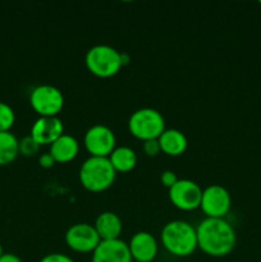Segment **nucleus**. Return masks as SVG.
Returning a JSON list of instances; mask_svg holds the SVG:
<instances>
[{
    "label": "nucleus",
    "instance_id": "obj_8",
    "mask_svg": "<svg viewBox=\"0 0 261 262\" xmlns=\"http://www.w3.org/2000/svg\"><path fill=\"white\" fill-rule=\"evenodd\" d=\"M83 143L87 152L91 156L109 158L115 148L117 138L109 127L104 124H95L84 133Z\"/></svg>",
    "mask_w": 261,
    "mask_h": 262
},
{
    "label": "nucleus",
    "instance_id": "obj_22",
    "mask_svg": "<svg viewBox=\"0 0 261 262\" xmlns=\"http://www.w3.org/2000/svg\"><path fill=\"white\" fill-rule=\"evenodd\" d=\"M160 181L166 188H170L178 182V178H177V174L173 170H164L160 176Z\"/></svg>",
    "mask_w": 261,
    "mask_h": 262
},
{
    "label": "nucleus",
    "instance_id": "obj_24",
    "mask_svg": "<svg viewBox=\"0 0 261 262\" xmlns=\"http://www.w3.org/2000/svg\"><path fill=\"white\" fill-rule=\"evenodd\" d=\"M55 163L56 161L54 160V158L51 156L50 152L42 154V155H40V158H38V164H40V166H42V168L45 169L53 168Z\"/></svg>",
    "mask_w": 261,
    "mask_h": 262
},
{
    "label": "nucleus",
    "instance_id": "obj_25",
    "mask_svg": "<svg viewBox=\"0 0 261 262\" xmlns=\"http://www.w3.org/2000/svg\"><path fill=\"white\" fill-rule=\"evenodd\" d=\"M0 262H23L14 253H4V255L0 257Z\"/></svg>",
    "mask_w": 261,
    "mask_h": 262
},
{
    "label": "nucleus",
    "instance_id": "obj_23",
    "mask_svg": "<svg viewBox=\"0 0 261 262\" xmlns=\"http://www.w3.org/2000/svg\"><path fill=\"white\" fill-rule=\"evenodd\" d=\"M40 262H74L69 256L64 255V253H49V255L44 256Z\"/></svg>",
    "mask_w": 261,
    "mask_h": 262
},
{
    "label": "nucleus",
    "instance_id": "obj_13",
    "mask_svg": "<svg viewBox=\"0 0 261 262\" xmlns=\"http://www.w3.org/2000/svg\"><path fill=\"white\" fill-rule=\"evenodd\" d=\"M128 247L133 262H151L158 255V241L148 232L136 233Z\"/></svg>",
    "mask_w": 261,
    "mask_h": 262
},
{
    "label": "nucleus",
    "instance_id": "obj_16",
    "mask_svg": "<svg viewBox=\"0 0 261 262\" xmlns=\"http://www.w3.org/2000/svg\"><path fill=\"white\" fill-rule=\"evenodd\" d=\"M161 152L168 156H179L187 150L188 140L186 135L178 129H165L158 138Z\"/></svg>",
    "mask_w": 261,
    "mask_h": 262
},
{
    "label": "nucleus",
    "instance_id": "obj_17",
    "mask_svg": "<svg viewBox=\"0 0 261 262\" xmlns=\"http://www.w3.org/2000/svg\"><path fill=\"white\" fill-rule=\"evenodd\" d=\"M109 160L115 171L128 173L135 169L137 164V155L135 150L128 146H120V147H115L114 151L110 154Z\"/></svg>",
    "mask_w": 261,
    "mask_h": 262
},
{
    "label": "nucleus",
    "instance_id": "obj_6",
    "mask_svg": "<svg viewBox=\"0 0 261 262\" xmlns=\"http://www.w3.org/2000/svg\"><path fill=\"white\" fill-rule=\"evenodd\" d=\"M30 104L38 117H58L64 106V96L58 87L40 84L31 91Z\"/></svg>",
    "mask_w": 261,
    "mask_h": 262
},
{
    "label": "nucleus",
    "instance_id": "obj_10",
    "mask_svg": "<svg viewBox=\"0 0 261 262\" xmlns=\"http://www.w3.org/2000/svg\"><path fill=\"white\" fill-rule=\"evenodd\" d=\"M66 243L72 251L78 253L94 252L101 242L94 225L87 223H77L66 232Z\"/></svg>",
    "mask_w": 261,
    "mask_h": 262
},
{
    "label": "nucleus",
    "instance_id": "obj_4",
    "mask_svg": "<svg viewBox=\"0 0 261 262\" xmlns=\"http://www.w3.org/2000/svg\"><path fill=\"white\" fill-rule=\"evenodd\" d=\"M84 64L90 73L100 78H110L122 68L120 53L109 45H95L89 49L84 56Z\"/></svg>",
    "mask_w": 261,
    "mask_h": 262
},
{
    "label": "nucleus",
    "instance_id": "obj_12",
    "mask_svg": "<svg viewBox=\"0 0 261 262\" xmlns=\"http://www.w3.org/2000/svg\"><path fill=\"white\" fill-rule=\"evenodd\" d=\"M92 262H133L128 243L124 241H101L92 252Z\"/></svg>",
    "mask_w": 261,
    "mask_h": 262
},
{
    "label": "nucleus",
    "instance_id": "obj_15",
    "mask_svg": "<svg viewBox=\"0 0 261 262\" xmlns=\"http://www.w3.org/2000/svg\"><path fill=\"white\" fill-rule=\"evenodd\" d=\"M78 141L71 135H63L55 142L51 143L49 152L51 154L56 163L66 164L74 160L76 156L78 155Z\"/></svg>",
    "mask_w": 261,
    "mask_h": 262
},
{
    "label": "nucleus",
    "instance_id": "obj_11",
    "mask_svg": "<svg viewBox=\"0 0 261 262\" xmlns=\"http://www.w3.org/2000/svg\"><path fill=\"white\" fill-rule=\"evenodd\" d=\"M64 135L63 122L58 117H38L31 128V137L40 146L51 145Z\"/></svg>",
    "mask_w": 261,
    "mask_h": 262
},
{
    "label": "nucleus",
    "instance_id": "obj_5",
    "mask_svg": "<svg viewBox=\"0 0 261 262\" xmlns=\"http://www.w3.org/2000/svg\"><path fill=\"white\" fill-rule=\"evenodd\" d=\"M128 129L133 137L141 141L158 140L166 129L165 120L160 112L153 107H142L132 113L128 120Z\"/></svg>",
    "mask_w": 261,
    "mask_h": 262
},
{
    "label": "nucleus",
    "instance_id": "obj_1",
    "mask_svg": "<svg viewBox=\"0 0 261 262\" xmlns=\"http://www.w3.org/2000/svg\"><path fill=\"white\" fill-rule=\"evenodd\" d=\"M197 247L212 257H223L234 250L235 230L225 219L206 217L196 228Z\"/></svg>",
    "mask_w": 261,
    "mask_h": 262
},
{
    "label": "nucleus",
    "instance_id": "obj_3",
    "mask_svg": "<svg viewBox=\"0 0 261 262\" xmlns=\"http://www.w3.org/2000/svg\"><path fill=\"white\" fill-rule=\"evenodd\" d=\"M117 171L110 164L109 158H96L90 156L82 163L79 168L78 178L83 188L87 191L97 192L106 191L114 183Z\"/></svg>",
    "mask_w": 261,
    "mask_h": 262
},
{
    "label": "nucleus",
    "instance_id": "obj_14",
    "mask_svg": "<svg viewBox=\"0 0 261 262\" xmlns=\"http://www.w3.org/2000/svg\"><path fill=\"white\" fill-rule=\"evenodd\" d=\"M94 227L101 241L119 239L123 230L122 220L113 211L101 212L95 220Z\"/></svg>",
    "mask_w": 261,
    "mask_h": 262
},
{
    "label": "nucleus",
    "instance_id": "obj_9",
    "mask_svg": "<svg viewBox=\"0 0 261 262\" xmlns=\"http://www.w3.org/2000/svg\"><path fill=\"white\" fill-rule=\"evenodd\" d=\"M201 187L191 179H178V182L169 188V200L182 211L199 209L201 205Z\"/></svg>",
    "mask_w": 261,
    "mask_h": 262
},
{
    "label": "nucleus",
    "instance_id": "obj_7",
    "mask_svg": "<svg viewBox=\"0 0 261 262\" xmlns=\"http://www.w3.org/2000/svg\"><path fill=\"white\" fill-rule=\"evenodd\" d=\"M230 206H232L230 193L220 184H211L202 191L200 209L206 215V217L224 219L225 215L229 212Z\"/></svg>",
    "mask_w": 261,
    "mask_h": 262
},
{
    "label": "nucleus",
    "instance_id": "obj_2",
    "mask_svg": "<svg viewBox=\"0 0 261 262\" xmlns=\"http://www.w3.org/2000/svg\"><path fill=\"white\" fill-rule=\"evenodd\" d=\"M161 243L164 248L177 257H187L196 251V228L184 220H173L161 229Z\"/></svg>",
    "mask_w": 261,
    "mask_h": 262
},
{
    "label": "nucleus",
    "instance_id": "obj_21",
    "mask_svg": "<svg viewBox=\"0 0 261 262\" xmlns=\"http://www.w3.org/2000/svg\"><path fill=\"white\" fill-rule=\"evenodd\" d=\"M143 151L147 156H158L159 152H160V145H159L158 140H148L143 142Z\"/></svg>",
    "mask_w": 261,
    "mask_h": 262
},
{
    "label": "nucleus",
    "instance_id": "obj_26",
    "mask_svg": "<svg viewBox=\"0 0 261 262\" xmlns=\"http://www.w3.org/2000/svg\"><path fill=\"white\" fill-rule=\"evenodd\" d=\"M3 255H4V251H3V246H2V243H0V257H2Z\"/></svg>",
    "mask_w": 261,
    "mask_h": 262
},
{
    "label": "nucleus",
    "instance_id": "obj_18",
    "mask_svg": "<svg viewBox=\"0 0 261 262\" xmlns=\"http://www.w3.org/2000/svg\"><path fill=\"white\" fill-rule=\"evenodd\" d=\"M19 155V141L12 132H0V166L13 163Z\"/></svg>",
    "mask_w": 261,
    "mask_h": 262
},
{
    "label": "nucleus",
    "instance_id": "obj_20",
    "mask_svg": "<svg viewBox=\"0 0 261 262\" xmlns=\"http://www.w3.org/2000/svg\"><path fill=\"white\" fill-rule=\"evenodd\" d=\"M40 150V145L31 136L19 141V154L23 156H35Z\"/></svg>",
    "mask_w": 261,
    "mask_h": 262
},
{
    "label": "nucleus",
    "instance_id": "obj_19",
    "mask_svg": "<svg viewBox=\"0 0 261 262\" xmlns=\"http://www.w3.org/2000/svg\"><path fill=\"white\" fill-rule=\"evenodd\" d=\"M14 110L7 102L0 101V132H10V128L14 125Z\"/></svg>",
    "mask_w": 261,
    "mask_h": 262
}]
</instances>
